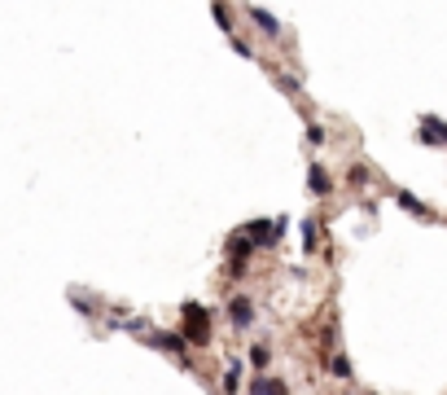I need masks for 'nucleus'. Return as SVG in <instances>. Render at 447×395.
<instances>
[{
	"mask_svg": "<svg viewBox=\"0 0 447 395\" xmlns=\"http://www.w3.org/2000/svg\"><path fill=\"white\" fill-rule=\"evenodd\" d=\"M184 342L189 347H206V338H210V312L202 303H184Z\"/></svg>",
	"mask_w": 447,
	"mask_h": 395,
	"instance_id": "1",
	"label": "nucleus"
},
{
	"mask_svg": "<svg viewBox=\"0 0 447 395\" xmlns=\"http://www.w3.org/2000/svg\"><path fill=\"white\" fill-rule=\"evenodd\" d=\"M149 347H154V352H163V356H176L184 369H193V356H189V342H184V334H167V330H158V334H149Z\"/></svg>",
	"mask_w": 447,
	"mask_h": 395,
	"instance_id": "2",
	"label": "nucleus"
},
{
	"mask_svg": "<svg viewBox=\"0 0 447 395\" xmlns=\"http://www.w3.org/2000/svg\"><path fill=\"white\" fill-rule=\"evenodd\" d=\"M237 233L250 237L254 246H276V242H281V233H285V220H250V224H242Z\"/></svg>",
	"mask_w": 447,
	"mask_h": 395,
	"instance_id": "3",
	"label": "nucleus"
},
{
	"mask_svg": "<svg viewBox=\"0 0 447 395\" xmlns=\"http://www.w3.org/2000/svg\"><path fill=\"white\" fill-rule=\"evenodd\" d=\"M228 321H232V330H250L254 325V303L246 299V295H237V299H228Z\"/></svg>",
	"mask_w": 447,
	"mask_h": 395,
	"instance_id": "4",
	"label": "nucleus"
},
{
	"mask_svg": "<svg viewBox=\"0 0 447 395\" xmlns=\"http://www.w3.org/2000/svg\"><path fill=\"white\" fill-rule=\"evenodd\" d=\"M416 137H421V145H447V123L434 119V115H421Z\"/></svg>",
	"mask_w": 447,
	"mask_h": 395,
	"instance_id": "5",
	"label": "nucleus"
},
{
	"mask_svg": "<svg viewBox=\"0 0 447 395\" xmlns=\"http://www.w3.org/2000/svg\"><path fill=\"white\" fill-rule=\"evenodd\" d=\"M307 189H311L316 198H329V194H333V180H329V172H325L321 163L307 167Z\"/></svg>",
	"mask_w": 447,
	"mask_h": 395,
	"instance_id": "6",
	"label": "nucleus"
},
{
	"mask_svg": "<svg viewBox=\"0 0 447 395\" xmlns=\"http://www.w3.org/2000/svg\"><path fill=\"white\" fill-rule=\"evenodd\" d=\"M246 18H250V22H259V31H263V36H272V40L281 36V22H276V14L259 9V5H246Z\"/></svg>",
	"mask_w": 447,
	"mask_h": 395,
	"instance_id": "7",
	"label": "nucleus"
},
{
	"mask_svg": "<svg viewBox=\"0 0 447 395\" xmlns=\"http://www.w3.org/2000/svg\"><path fill=\"white\" fill-rule=\"evenodd\" d=\"M224 251H228V259H237V268H242V263L250 259V251H254V242H250V237H242V233H232L228 242H224Z\"/></svg>",
	"mask_w": 447,
	"mask_h": 395,
	"instance_id": "8",
	"label": "nucleus"
},
{
	"mask_svg": "<svg viewBox=\"0 0 447 395\" xmlns=\"http://www.w3.org/2000/svg\"><path fill=\"white\" fill-rule=\"evenodd\" d=\"M399 206L408 211V216H416V220H434V211H430L426 202H421L416 194H399Z\"/></svg>",
	"mask_w": 447,
	"mask_h": 395,
	"instance_id": "9",
	"label": "nucleus"
},
{
	"mask_svg": "<svg viewBox=\"0 0 447 395\" xmlns=\"http://www.w3.org/2000/svg\"><path fill=\"white\" fill-rule=\"evenodd\" d=\"M224 395H237V391H242V360H232L228 369H224Z\"/></svg>",
	"mask_w": 447,
	"mask_h": 395,
	"instance_id": "10",
	"label": "nucleus"
},
{
	"mask_svg": "<svg viewBox=\"0 0 447 395\" xmlns=\"http://www.w3.org/2000/svg\"><path fill=\"white\" fill-rule=\"evenodd\" d=\"M303 251L307 255L321 251V224H316V220H303Z\"/></svg>",
	"mask_w": 447,
	"mask_h": 395,
	"instance_id": "11",
	"label": "nucleus"
},
{
	"mask_svg": "<svg viewBox=\"0 0 447 395\" xmlns=\"http://www.w3.org/2000/svg\"><path fill=\"white\" fill-rule=\"evenodd\" d=\"M268 360H272V347H268V342H254V347H250V364L268 369Z\"/></svg>",
	"mask_w": 447,
	"mask_h": 395,
	"instance_id": "12",
	"label": "nucleus"
},
{
	"mask_svg": "<svg viewBox=\"0 0 447 395\" xmlns=\"http://www.w3.org/2000/svg\"><path fill=\"white\" fill-rule=\"evenodd\" d=\"M368 180H373V172H368L364 163H355V167L347 172V184H355V189H364V184H368Z\"/></svg>",
	"mask_w": 447,
	"mask_h": 395,
	"instance_id": "13",
	"label": "nucleus"
},
{
	"mask_svg": "<svg viewBox=\"0 0 447 395\" xmlns=\"http://www.w3.org/2000/svg\"><path fill=\"white\" fill-rule=\"evenodd\" d=\"M329 369H333V374H338L342 382H351V360H347V356H342V352H338V356L329 360Z\"/></svg>",
	"mask_w": 447,
	"mask_h": 395,
	"instance_id": "14",
	"label": "nucleus"
},
{
	"mask_svg": "<svg viewBox=\"0 0 447 395\" xmlns=\"http://www.w3.org/2000/svg\"><path fill=\"white\" fill-rule=\"evenodd\" d=\"M329 137H325V127L321 123H307V145H325Z\"/></svg>",
	"mask_w": 447,
	"mask_h": 395,
	"instance_id": "15",
	"label": "nucleus"
},
{
	"mask_svg": "<svg viewBox=\"0 0 447 395\" xmlns=\"http://www.w3.org/2000/svg\"><path fill=\"white\" fill-rule=\"evenodd\" d=\"M250 395H272V378H263V374H259V378L250 382Z\"/></svg>",
	"mask_w": 447,
	"mask_h": 395,
	"instance_id": "16",
	"label": "nucleus"
},
{
	"mask_svg": "<svg viewBox=\"0 0 447 395\" xmlns=\"http://www.w3.org/2000/svg\"><path fill=\"white\" fill-rule=\"evenodd\" d=\"M70 299H75V307H79V312H84V316H92V299H88V295H79V290H75V295H70Z\"/></svg>",
	"mask_w": 447,
	"mask_h": 395,
	"instance_id": "17",
	"label": "nucleus"
}]
</instances>
